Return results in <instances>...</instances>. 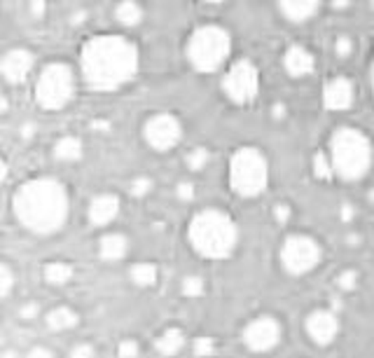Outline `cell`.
Wrapping results in <instances>:
<instances>
[{"mask_svg":"<svg viewBox=\"0 0 374 358\" xmlns=\"http://www.w3.org/2000/svg\"><path fill=\"white\" fill-rule=\"evenodd\" d=\"M370 80H372V92H374V59H372V69H370Z\"/></svg>","mask_w":374,"mask_h":358,"instance_id":"obj_46","label":"cell"},{"mask_svg":"<svg viewBox=\"0 0 374 358\" xmlns=\"http://www.w3.org/2000/svg\"><path fill=\"white\" fill-rule=\"evenodd\" d=\"M187 239L202 258L225 260L237 248L239 227L230 213L220 208H204L192 215L187 225Z\"/></svg>","mask_w":374,"mask_h":358,"instance_id":"obj_3","label":"cell"},{"mask_svg":"<svg viewBox=\"0 0 374 358\" xmlns=\"http://www.w3.org/2000/svg\"><path fill=\"white\" fill-rule=\"evenodd\" d=\"M318 10L320 3L316 0H283V3H278V12L292 24H304L306 19L318 15Z\"/></svg>","mask_w":374,"mask_h":358,"instance_id":"obj_18","label":"cell"},{"mask_svg":"<svg viewBox=\"0 0 374 358\" xmlns=\"http://www.w3.org/2000/svg\"><path fill=\"white\" fill-rule=\"evenodd\" d=\"M192 349H195V354L197 356H202V358H206V356H211L213 351H216V342L211 340V337H197L195 340V344H192Z\"/></svg>","mask_w":374,"mask_h":358,"instance_id":"obj_33","label":"cell"},{"mask_svg":"<svg viewBox=\"0 0 374 358\" xmlns=\"http://www.w3.org/2000/svg\"><path fill=\"white\" fill-rule=\"evenodd\" d=\"M332 8H335V10H346V8H349V3H346V0H337V3H332Z\"/></svg>","mask_w":374,"mask_h":358,"instance_id":"obj_44","label":"cell"},{"mask_svg":"<svg viewBox=\"0 0 374 358\" xmlns=\"http://www.w3.org/2000/svg\"><path fill=\"white\" fill-rule=\"evenodd\" d=\"M119 197L112 192H101L96 194L91 201H89V208H87V218L94 227H105L110 225L112 220L119 215Z\"/></svg>","mask_w":374,"mask_h":358,"instance_id":"obj_14","label":"cell"},{"mask_svg":"<svg viewBox=\"0 0 374 358\" xmlns=\"http://www.w3.org/2000/svg\"><path fill=\"white\" fill-rule=\"evenodd\" d=\"M12 288H15V269L10 267V262H3L0 265V297L8 300Z\"/></svg>","mask_w":374,"mask_h":358,"instance_id":"obj_28","label":"cell"},{"mask_svg":"<svg viewBox=\"0 0 374 358\" xmlns=\"http://www.w3.org/2000/svg\"><path fill=\"white\" fill-rule=\"evenodd\" d=\"M68 358H96V347L89 342H80L70 349Z\"/></svg>","mask_w":374,"mask_h":358,"instance_id":"obj_34","label":"cell"},{"mask_svg":"<svg viewBox=\"0 0 374 358\" xmlns=\"http://www.w3.org/2000/svg\"><path fill=\"white\" fill-rule=\"evenodd\" d=\"M26 358H57L54 354H52V349L43 347V344H38V347H33L29 354H26Z\"/></svg>","mask_w":374,"mask_h":358,"instance_id":"obj_38","label":"cell"},{"mask_svg":"<svg viewBox=\"0 0 374 358\" xmlns=\"http://www.w3.org/2000/svg\"><path fill=\"white\" fill-rule=\"evenodd\" d=\"M75 96V71L66 62H50L36 80V103L45 110H61Z\"/></svg>","mask_w":374,"mask_h":358,"instance_id":"obj_7","label":"cell"},{"mask_svg":"<svg viewBox=\"0 0 374 358\" xmlns=\"http://www.w3.org/2000/svg\"><path fill=\"white\" fill-rule=\"evenodd\" d=\"M278 258L285 272L292 276H302V274L313 272V269L320 265V260H323V246H320V241L316 236L295 232L283 239Z\"/></svg>","mask_w":374,"mask_h":358,"instance_id":"obj_8","label":"cell"},{"mask_svg":"<svg viewBox=\"0 0 374 358\" xmlns=\"http://www.w3.org/2000/svg\"><path fill=\"white\" fill-rule=\"evenodd\" d=\"M223 92L234 103H250L260 92V73L250 59H241L223 78Z\"/></svg>","mask_w":374,"mask_h":358,"instance_id":"obj_9","label":"cell"},{"mask_svg":"<svg viewBox=\"0 0 374 358\" xmlns=\"http://www.w3.org/2000/svg\"><path fill=\"white\" fill-rule=\"evenodd\" d=\"M129 279L136 283L138 288H150L155 286L159 279V269L155 262H136L129 269Z\"/></svg>","mask_w":374,"mask_h":358,"instance_id":"obj_23","label":"cell"},{"mask_svg":"<svg viewBox=\"0 0 374 358\" xmlns=\"http://www.w3.org/2000/svg\"><path fill=\"white\" fill-rule=\"evenodd\" d=\"M339 215H342V220L344 222H351L353 218H356V208H353L349 201H344L342 208H339Z\"/></svg>","mask_w":374,"mask_h":358,"instance_id":"obj_39","label":"cell"},{"mask_svg":"<svg viewBox=\"0 0 374 358\" xmlns=\"http://www.w3.org/2000/svg\"><path fill=\"white\" fill-rule=\"evenodd\" d=\"M370 201H374V190L370 192Z\"/></svg>","mask_w":374,"mask_h":358,"instance_id":"obj_47","label":"cell"},{"mask_svg":"<svg viewBox=\"0 0 374 358\" xmlns=\"http://www.w3.org/2000/svg\"><path fill=\"white\" fill-rule=\"evenodd\" d=\"M38 314H40V307H38V302H24L22 307H19V319H24V321H33V319H38Z\"/></svg>","mask_w":374,"mask_h":358,"instance_id":"obj_35","label":"cell"},{"mask_svg":"<svg viewBox=\"0 0 374 358\" xmlns=\"http://www.w3.org/2000/svg\"><path fill=\"white\" fill-rule=\"evenodd\" d=\"M140 354V347L136 340H131V337H126V340H122L117 344V356L119 358H138Z\"/></svg>","mask_w":374,"mask_h":358,"instance_id":"obj_32","label":"cell"},{"mask_svg":"<svg viewBox=\"0 0 374 358\" xmlns=\"http://www.w3.org/2000/svg\"><path fill=\"white\" fill-rule=\"evenodd\" d=\"M313 171L320 180H330L332 176H335V169H332V162H330V155L325 152H316V157H313Z\"/></svg>","mask_w":374,"mask_h":358,"instance_id":"obj_27","label":"cell"},{"mask_svg":"<svg viewBox=\"0 0 374 358\" xmlns=\"http://www.w3.org/2000/svg\"><path fill=\"white\" fill-rule=\"evenodd\" d=\"M29 10H31V15H33V17L40 19V17L45 15L47 5H45V3H40V0H38V3H31V5H29Z\"/></svg>","mask_w":374,"mask_h":358,"instance_id":"obj_40","label":"cell"},{"mask_svg":"<svg viewBox=\"0 0 374 358\" xmlns=\"http://www.w3.org/2000/svg\"><path fill=\"white\" fill-rule=\"evenodd\" d=\"M280 337H283V326L276 316L262 314L255 316L253 321L246 323L241 342L246 344V349L253 351V354H267V351L276 349Z\"/></svg>","mask_w":374,"mask_h":358,"instance_id":"obj_11","label":"cell"},{"mask_svg":"<svg viewBox=\"0 0 374 358\" xmlns=\"http://www.w3.org/2000/svg\"><path fill=\"white\" fill-rule=\"evenodd\" d=\"M358 272L356 269H344V272H339L335 276V286L342 290V293H351V290L358 288Z\"/></svg>","mask_w":374,"mask_h":358,"instance_id":"obj_29","label":"cell"},{"mask_svg":"<svg viewBox=\"0 0 374 358\" xmlns=\"http://www.w3.org/2000/svg\"><path fill=\"white\" fill-rule=\"evenodd\" d=\"M45 323H47V328H50V330L61 333V330H70V328L77 326L80 314L73 307H63L61 305V307H54V309H50V312H47Z\"/></svg>","mask_w":374,"mask_h":358,"instance_id":"obj_20","label":"cell"},{"mask_svg":"<svg viewBox=\"0 0 374 358\" xmlns=\"http://www.w3.org/2000/svg\"><path fill=\"white\" fill-rule=\"evenodd\" d=\"M372 10H374V3H372Z\"/></svg>","mask_w":374,"mask_h":358,"instance_id":"obj_48","label":"cell"},{"mask_svg":"<svg viewBox=\"0 0 374 358\" xmlns=\"http://www.w3.org/2000/svg\"><path fill=\"white\" fill-rule=\"evenodd\" d=\"M269 164L260 148L244 145L230 159V185L239 197L253 199L267 187Z\"/></svg>","mask_w":374,"mask_h":358,"instance_id":"obj_6","label":"cell"},{"mask_svg":"<svg viewBox=\"0 0 374 358\" xmlns=\"http://www.w3.org/2000/svg\"><path fill=\"white\" fill-rule=\"evenodd\" d=\"M33 66H36V54L26 50V47H12L0 59V73H3V78L10 85L24 83L29 78V73L33 71Z\"/></svg>","mask_w":374,"mask_h":358,"instance_id":"obj_13","label":"cell"},{"mask_svg":"<svg viewBox=\"0 0 374 358\" xmlns=\"http://www.w3.org/2000/svg\"><path fill=\"white\" fill-rule=\"evenodd\" d=\"M185 342H187V337H185L183 330L176 328V326H171V328H166V330H162V333L157 335L155 349L164 358H173V356H178L180 351H183Z\"/></svg>","mask_w":374,"mask_h":358,"instance_id":"obj_19","label":"cell"},{"mask_svg":"<svg viewBox=\"0 0 374 358\" xmlns=\"http://www.w3.org/2000/svg\"><path fill=\"white\" fill-rule=\"evenodd\" d=\"M290 206L285 204V201H278V204H274V218H276L278 225H285V222L290 220Z\"/></svg>","mask_w":374,"mask_h":358,"instance_id":"obj_36","label":"cell"},{"mask_svg":"<svg viewBox=\"0 0 374 358\" xmlns=\"http://www.w3.org/2000/svg\"><path fill=\"white\" fill-rule=\"evenodd\" d=\"M374 159L372 141L365 131L356 127H337L330 136V162L335 169V176L342 180H360L365 178Z\"/></svg>","mask_w":374,"mask_h":358,"instance_id":"obj_4","label":"cell"},{"mask_svg":"<svg viewBox=\"0 0 374 358\" xmlns=\"http://www.w3.org/2000/svg\"><path fill=\"white\" fill-rule=\"evenodd\" d=\"M73 276H75V269L66 260H52L43 267V279L50 283V286H66Z\"/></svg>","mask_w":374,"mask_h":358,"instance_id":"obj_22","label":"cell"},{"mask_svg":"<svg viewBox=\"0 0 374 358\" xmlns=\"http://www.w3.org/2000/svg\"><path fill=\"white\" fill-rule=\"evenodd\" d=\"M271 117H274V120H283V117H285V106H283V103H274Z\"/></svg>","mask_w":374,"mask_h":358,"instance_id":"obj_41","label":"cell"},{"mask_svg":"<svg viewBox=\"0 0 374 358\" xmlns=\"http://www.w3.org/2000/svg\"><path fill=\"white\" fill-rule=\"evenodd\" d=\"M232 52V36L218 24H206L187 40L185 54L192 69L199 73H216Z\"/></svg>","mask_w":374,"mask_h":358,"instance_id":"obj_5","label":"cell"},{"mask_svg":"<svg viewBox=\"0 0 374 358\" xmlns=\"http://www.w3.org/2000/svg\"><path fill=\"white\" fill-rule=\"evenodd\" d=\"M283 66L292 78H304L316 69V57L304 45H292L283 54Z\"/></svg>","mask_w":374,"mask_h":358,"instance_id":"obj_16","label":"cell"},{"mask_svg":"<svg viewBox=\"0 0 374 358\" xmlns=\"http://www.w3.org/2000/svg\"><path fill=\"white\" fill-rule=\"evenodd\" d=\"M209 159H211V150L204 145L192 148V150L185 155V164L190 171H202V169L209 164Z\"/></svg>","mask_w":374,"mask_h":358,"instance_id":"obj_25","label":"cell"},{"mask_svg":"<svg viewBox=\"0 0 374 358\" xmlns=\"http://www.w3.org/2000/svg\"><path fill=\"white\" fill-rule=\"evenodd\" d=\"M304 330L313 344L327 347V344H332L337 340L339 330H342V323H339V316L335 314V309H313V312L306 316Z\"/></svg>","mask_w":374,"mask_h":358,"instance_id":"obj_12","label":"cell"},{"mask_svg":"<svg viewBox=\"0 0 374 358\" xmlns=\"http://www.w3.org/2000/svg\"><path fill=\"white\" fill-rule=\"evenodd\" d=\"M152 185H155V183H152L150 176H138V178H133V180H131L129 192H131V197L143 199V197H148V194H150Z\"/></svg>","mask_w":374,"mask_h":358,"instance_id":"obj_30","label":"cell"},{"mask_svg":"<svg viewBox=\"0 0 374 358\" xmlns=\"http://www.w3.org/2000/svg\"><path fill=\"white\" fill-rule=\"evenodd\" d=\"M353 50H356V43H353V38L349 36H337L335 38V54L339 59H349Z\"/></svg>","mask_w":374,"mask_h":358,"instance_id":"obj_31","label":"cell"},{"mask_svg":"<svg viewBox=\"0 0 374 358\" xmlns=\"http://www.w3.org/2000/svg\"><path fill=\"white\" fill-rule=\"evenodd\" d=\"M129 236L122 234V232H108L101 236V241H98V255H101V260L105 262H119L122 258H126V253H129Z\"/></svg>","mask_w":374,"mask_h":358,"instance_id":"obj_17","label":"cell"},{"mask_svg":"<svg viewBox=\"0 0 374 358\" xmlns=\"http://www.w3.org/2000/svg\"><path fill=\"white\" fill-rule=\"evenodd\" d=\"M143 8H140L138 3H131V0H126V3H119L115 8V19L122 26H138L143 22Z\"/></svg>","mask_w":374,"mask_h":358,"instance_id":"obj_24","label":"cell"},{"mask_svg":"<svg viewBox=\"0 0 374 358\" xmlns=\"http://www.w3.org/2000/svg\"><path fill=\"white\" fill-rule=\"evenodd\" d=\"M33 129H36V127H33V124H26L24 129H22V136H24V138H31V136H33V134H31Z\"/></svg>","mask_w":374,"mask_h":358,"instance_id":"obj_42","label":"cell"},{"mask_svg":"<svg viewBox=\"0 0 374 358\" xmlns=\"http://www.w3.org/2000/svg\"><path fill=\"white\" fill-rule=\"evenodd\" d=\"M52 152H54V159H59V162H77L80 157H82L84 145H82V141H80L77 136L66 134V136H61L54 143Z\"/></svg>","mask_w":374,"mask_h":358,"instance_id":"obj_21","label":"cell"},{"mask_svg":"<svg viewBox=\"0 0 374 358\" xmlns=\"http://www.w3.org/2000/svg\"><path fill=\"white\" fill-rule=\"evenodd\" d=\"M68 190L52 176L24 180L12 197V208L22 225L33 234H54L63 229L70 211Z\"/></svg>","mask_w":374,"mask_h":358,"instance_id":"obj_2","label":"cell"},{"mask_svg":"<svg viewBox=\"0 0 374 358\" xmlns=\"http://www.w3.org/2000/svg\"><path fill=\"white\" fill-rule=\"evenodd\" d=\"M176 194H178V197L183 199V201H190L192 197H195V185H192V183H185V180H183V183H178Z\"/></svg>","mask_w":374,"mask_h":358,"instance_id":"obj_37","label":"cell"},{"mask_svg":"<svg viewBox=\"0 0 374 358\" xmlns=\"http://www.w3.org/2000/svg\"><path fill=\"white\" fill-rule=\"evenodd\" d=\"M180 290H183L185 297H202L206 293V281L199 274H190L180 283Z\"/></svg>","mask_w":374,"mask_h":358,"instance_id":"obj_26","label":"cell"},{"mask_svg":"<svg viewBox=\"0 0 374 358\" xmlns=\"http://www.w3.org/2000/svg\"><path fill=\"white\" fill-rule=\"evenodd\" d=\"M138 47L129 38L115 33L89 38L80 52L82 76L96 92H115L131 83L138 73Z\"/></svg>","mask_w":374,"mask_h":358,"instance_id":"obj_1","label":"cell"},{"mask_svg":"<svg viewBox=\"0 0 374 358\" xmlns=\"http://www.w3.org/2000/svg\"><path fill=\"white\" fill-rule=\"evenodd\" d=\"M0 358H19V354H17L15 349H5V351H3V356H0Z\"/></svg>","mask_w":374,"mask_h":358,"instance_id":"obj_43","label":"cell"},{"mask_svg":"<svg viewBox=\"0 0 374 358\" xmlns=\"http://www.w3.org/2000/svg\"><path fill=\"white\" fill-rule=\"evenodd\" d=\"M353 96H356L353 83L344 76L332 78L323 90V103L327 110H346L353 106Z\"/></svg>","mask_w":374,"mask_h":358,"instance_id":"obj_15","label":"cell"},{"mask_svg":"<svg viewBox=\"0 0 374 358\" xmlns=\"http://www.w3.org/2000/svg\"><path fill=\"white\" fill-rule=\"evenodd\" d=\"M349 244H351V246H353V244L358 246V244H360V236H358V234H351V236H349Z\"/></svg>","mask_w":374,"mask_h":358,"instance_id":"obj_45","label":"cell"},{"mask_svg":"<svg viewBox=\"0 0 374 358\" xmlns=\"http://www.w3.org/2000/svg\"><path fill=\"white\" fill-rule=\"evenodd\" d=\"M143 138L152 150H173L183 138V122L173 113H155L143 124Z\"/></svg>","mask_w":374,"mask_h":358,"instance_id":"obj_10","label":"cell"}]
</instances>
